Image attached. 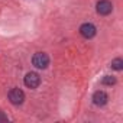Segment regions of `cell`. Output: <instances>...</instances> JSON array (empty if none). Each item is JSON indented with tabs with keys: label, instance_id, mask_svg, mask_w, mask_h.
<instances>
[{
	"label": "cell",
	"instance_id": "cell-7",
	"mask_svg": "<svg viewBox=\"0 0 123 123\" xmlns=\"http://www.w3.org/2000/svg\"><path fill=\"white\" fill-rule=\"evenodd\" d=\"M111 68L116 70V71H120V70L123 68V59H122V58L113 59V61H111Z\"/></svg>",
	"mask_w": 123,
	"mask_h": 123
},
{
	"label": "cell",
	"instance_id": "cell-9",
	"mask_svg": "<svg viewBox=\"0 0 123 123\" xmlns=\"http://www.w3.org/2000/svg\"><path fill=\"white\" fill-rule=\"evenodd\" d=\"M0 122H7V116H5L3 111H0Z\"/></svg>",
	"mask_w": 123,
	"mask_h": 123
},
{
	"label": "cell",
	"instance_id": "cell-6",
	"mask_svg": "<svg viewBox=\"0 0 123 123\" xmlns=\"http://www.w3.org/2000/svg\"><path fill=\"white\" fill-rule=\"evenodd\" d=\"M93 103L96 104V106H104L106 103H107V94L103 91V90H98V91H96L94 94H93Z\"/></svg>",
	"mask_w": 123,
	"mask_h": 123
},
{
	"label": "cell",
	"instance_id": "cell-3",
	"mask_svg": "<svg viewBox=\"0 0 123 123\" xmlns=\"http://www.w3.org/2000/svg\"><path fill=\"white\" fill-rule=\"evenodd\" d=\"M41 84V77L36 73H28L25 77V86L28 88H36Z\"/></svg>",
	"mask_w": 123,
	"mask_h": 123
},
{
	"label": "cell",
	"instance_id": "cell-2",
	"mask_svg": "<svg viewBox=\"0 0 123 123\" xmlns=\"http://www.w3.org/2000/svg\"><path fill=\"white\" fill-rule=\"evenodd\" d=\"M9 100H10L12 104L19 106V104H22L23 100H25V93H23L20 88H12V90L9 91Z\"/></svg>",
	"mask_w": 123,
	"mask_h": 123
},
{
	"label": "cell",
	"instance_id": "cell-8",
	"mask_svg": "<svg viewBox=\"0 0 123 123\" xmlns=\"http://www.w3.org/2000/svg\"><path fill=\"white\" fill-rule=\"evenodd\" d=\"M101 83H103L104 86H113V84H116V78L111 77V75H106Z\"/></svg>",
	"mask_w": 123,
	"mask_h": 123
},
{
	"label": "cell",
	"instance_id": "cell-5",
	"mask_svg": "<svg viewBox=\"0 0 123 123\" xmlns=\"http://www.w3.org/2000/svg\"><path fill=\"white\" fill-rule=\"evenodd\" d=\"M80 33H81L86 39H90V38H93V36L96 35V26H94L93 23H84V25H81V28H80Z\"/></svg>",
	"mask_w": 123,
	"mask_h": 123
},
{
	"label": "cell",
	"instance_id": "cell-4",
	"mask_svg": "<svg viewBox=\"0 0 123 123\" xmlns=\"http://www.w3.org/2000/svg\"><path fill=\"white\" fill-rule=\"evenodd\" d=\"M111 10H113V5L109 2V0H100L97 3V13L98 15L106 16V15H110Z\"/></svg>",
	"mask_w": 123,
	"mask_h": 123
},
{
	"label": "cell",
	"instance_id": "cell-1",
	"mask_svg": "<svg viewBox=\"0 0 123 123\" xmlns=\"http://www.w3.org/2000/svg\"><path fill=\"white\" fill-rule=\"evenodd\" d=\"M32 64H33L36 68L43 70V68H46L48 64H49V56H48L45 52H36V54L33 55V58H32Z\"/></svg>",
	"mask_w": 123,
	"mask_h": 123
}]
</instances>
